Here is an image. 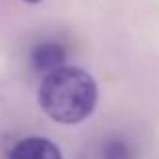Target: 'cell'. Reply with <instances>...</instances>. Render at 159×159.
Segmentation results:
<instances>
[{"label":"cell","instance_id":"cell-3","mask_svg":"<svg viewBox=\"0 0 159 159\" xmlns=\"http://www.w3.org/2000/svg\"><path fill=\"white\" fill-rule=\"evenodd\" d=\"M8 159H62L58 147L43 137H26L12 147Z\"/></svg>","mask_w":159,"mask_h":159},{"label":"cell","instance_id":"cell-5","mask_svg":"<svg viewBox=\"0 0 159 159\" xmlns=\"http://www.w3.org/2000/svg\"><path fill=\"white\" fill-rule=\"evenodd\" d=\"M24 2H28V4H36V2H40V0H24Z\"/></svg>","mask_w":159,"mask_h":159},{"label":"cell","instance_id":"cell-2","mask_svg":"<svg viewBox=\"0 0 159 159\" xmlns=\"http://www.w3.org/2000/svg\"><path fill=\"white\" fill-rule=\"evenodd\" d=\"M66 62V51L62 44L54 43V40H47V43H40L39 47L32 48L30 52V65L34 73L40 75H51L54 70L62 69Z\"/></svg>","mask_w":159,"mask_h":159},{"label":"cell","instance_id":"cell-1","mask_svg":"<svg viewBox=\"0 0 159 159\" xmlns=\"http://www.w3.org/2000/svg\"><path fill=\"white\" fill-rule=\"evenodd\" d=\"M97 83L79 66H62L47 75L39 89V103L52 121L75 125L85 121L97 107Z\"/></svg>","mask_w":159,"mask_h":159},{"label":"cell","instance_id":"cell-4","mask_svg":"<svg viewBox=\"0 0 159 159\" xmlns=\"http://www.w3.org/2000/svg\"><path fill=\"white\" fill-rule=\"evenodd\" d=\"M103 159H133V149L119 137H113L103 145Z\"/></svg>","mask_w":159,"mask_h":159}]
</instances>
